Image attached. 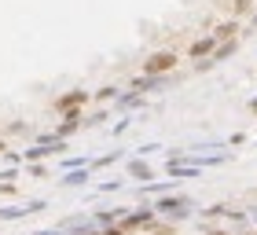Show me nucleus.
I'll use <instances>...</instances> for the list:
<instances>
[{
	"label": "nucleus",
	"mask_w": 257,
	"mask_h": 235,
	"mask_svg": "<svg viewBox=\"0 0 257 235\" xmlns=\"http://www.w3.org/2000/svg\"><path fill=\"white\" fill-rule=\"evenodd\" d=\"M177 63H180V55H177V52H155V55H151L147 63H144V74H147V77L169 74V70L177 66Z\"/></svg>",
	"instance_id": "1"
},
{
	"label": "nucleus",
	"mask_w": 257,
	"mask_h": 235,
	"mask_svg": "<svg viewBox=\"0 0 257 235\" xmlns=\"http://www.w3.org/2000/svg\"><path fill=\"white\" fill-rule=\"evenodd\" d=\"M85 99H88V92H70V96H63V99H55V110H63V114H70V110L85 107Z\"/></svg>",
	"instance_id": "2"
},
{
	"label": "nucleus",
	"mask_w": 257,
	"mask_h": 235,
	"mask_svg": "<svg viewBox=\"0 0 257 235\" xmlns=\"http://www.w3.org/2000/svg\"><path fill=\"white\" fill-rule=\"evenodd\" d=\"M213 44H217V37H213V33H209L206 41H195V44H191V55H195V59H202L206 52H213Z\"/></svg>",
	"instance_id": "3"
},
{
	"label": "nucleus",
	"mask_w": 257,
	"mask_h": 235,
	"mask_svg": "<svg viewBox=\"0 0 257 235\" xmlns=\"http://www.w3.org/2000/svg\"><path fill=\"white\" fill-rule=\"evenodd\" d=\"M231 33H235V22H224V26H217V33H213V37H217V41H228Z\"/></svg>",
	"instance_id": "4"
},
{
	"label": "nucleus",
	"mask_w": 257,
	"mask_h": 235,
	"mask_svg": "<svg viewBox=\"0 0 257 235\" xmlns=\"http://www.w3.org/2000/svg\"><path fill=\"white\" fill-rule=\"evenodd\" d=\"M235 11H250V0H235Z\"/></svg>",
	"instance_id": "5"
},
{
	"label": "nucleus",
	"mask_w": 257,
	"mask_h": 235,
	"mask_svg": "<svg viewBox=\"0 0 257 235\" xmlns=\"http://www.w3.org/2000/svg\"><path fill=\"white\" fill-rule=\"evenodd\" d=\"M209 235H228V231H209Z\"/></svg>",
	"instance_id": "6"
},
{
	"label": "nucleus",
	"mask_w": 257,
	"mask_h": 235,
	"mask_svg": "<svg viewBox=\"0 0 257 235\" xmlns=\"http://www.w3.org/2000/svg\"><path fill=\"white\" fill-rule=\"evenodd\" d=\"M0 151H4V147H0Z\"/></svg>",
	"instance_id": "7"
}]
</instances>
